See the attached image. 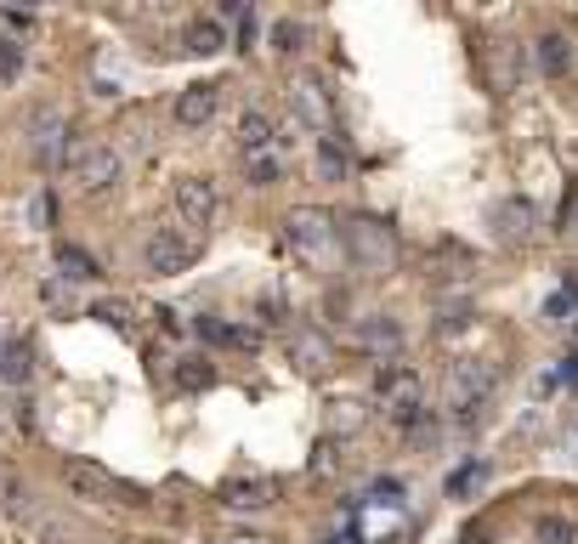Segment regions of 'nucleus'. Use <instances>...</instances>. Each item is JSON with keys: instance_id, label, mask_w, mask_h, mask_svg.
<instances>
[{"instance_id": "4468645a", "label": "nucleus", "mask_w": 578, "mask_h": 544, "mask_svg": "<svg viewBox=\"0 0 578 544\" xmlns=\"http://www.w3.org/2000/svg\"><path fill=\"white\" fill-rule=\"evenodd\" d=\"M272 499H279V483H272V476H256V483H227L222 488V505H233V510H267Z\"/></svg>"}, {"instance_id": "6ab92c4d", "label": "nucleus", "mask_w": 578, "mask_h": 544, "mask_svg": "<svg viewBox=\"0 0 578 544\" xmlns=\"http://www.w3.org/2000/svg\"><path fill=\"white\" fill-rule=\"evenodd\" d=\"M238 143H245V154H267V148H279V131H272V120L267 114H245L238 120Z\"/></svg>"}, {"instance_id": "412c9836", "label": "nucleus", "mask_w": 578, "mask_h": 544, "mask_svg": "<svg viewBox=\"0 0 578 544\" xmlns=\"http://www.w3.org/2000/svg\"><path fill=\"white\" fill-rule=\"evenodd\" d=\"M199 335L216 340V347H256L250 329H233V324H222V318H199Z\"/></svg>"}, {"instance_id": "c9c22d12", "label": "nucleus", "mask_w": 578, "mask_h": 544, "mask_svg": "<svg viewBox=\"0 0 578 544\" xmlns=\"http://www.w3.org/2000/svg\"><path fill=\"white\" fill-rule=\"evenodd\" d=\"M329 544H358V539H352V533H347V539H329Z\"/></svg>"}, {"instance_id": "aec40b11", "label": "nucleus", "mask_w": 578, "mask_h": 544, "mask_svg": "<svg viewBox=\"0 0 578 544\" xmlns=\"http://www.w3.org/2000/svg\"><path fill=\"white\" fill-rule=\"evenodd\" d=\"M57 267H63V279H75V284H91L102 279V267L80 250V245H57Z\"/></svg>"}, {"instance_id": "c756f323", "label": "nucleus", "mask_w": 578, "mask_h": 544, "mask_svg": "<svg viewBox=\"0 0 578 544\" xmlns=\"http://www.w3.org/2000/svg\"><path fill=\"white\" fill-rule=\"evenodd\" d=\"M97 318L109 324V329H131V306H125V301H102V306H97Z\"/></svg>"}, {"instance_id": "7ed1b4c3", "label": "nucleus", "mask_w": 578, "mask_h": 544, "mask_svg": "<svg viewBox=\"0 0 578 544\" xmlns=\"http://www.w3.org/2000/svg\"><path fill=\"white\" fill-rule=\"evenodd\" d=\"M488 392H494V363L465 358V363L449 369V408L454 415L476 420V408H488Z\"/></svg>"}, {"instance_id": "c85d7f7f", "label": "nucleus", "mask_w": 578, "mask_h": 544, "mask_svg": "<svg viewBox=\"0 0 578 544\" xmlns=\"http://www.w3.org/2000/svg\"><path fill=\"white\" fill-rule=\"evenodd\" d=\"M295 46H301V23L279 18V23H272V52H295Z\"/></svg>"}, {"instance_id": "473e14b6", "label": "nucleus", "mask_w": 578, "mask_h": 544, "mask_svg": "<svg viewBox=\"0 0 578 544\" xmlns=\"http://www.w3.org/2000/svg\"><path fill=\"white\" fill-rule=\"evenodd\" d=\"M7 23H12L18 34H29V29H34V18H29V12H7Z\"/></svg>"}, {"instance_id": "f257e3e1", "label": "nucleus", "mask_w": 578, "mask_h": 544, "mask_svg": "<svg viewBox=\"0 0 578 544\" xmlns=\"http://www.w3.org/2000/svg\"><path fill=\"white\" fill-rule=\"evenodd\" d=\"M340 238H347V256H352L363 272H374V279H386V272L403 261L397 227H392L386 216H369V211H358V216H347V222H340Z\"/></svg>"}, {"instance_id": "7c9ffc66", "label": "nucleus", "mask_w": 578, "mask_h": 544, "mask_svg": "<svg viewBox=\"0 0 578 544\" xmlns=\"http://www.w3.org/2000/svg\"><path fill=\"white\" fill-rule=\"evenodd\" d=\"M483 476H488L483 465H465V471H454V476H449V494H471L476 483H483Z\"/></svg>"}, {"instance_id": "f8f14e48", "label": "nucleus", "mask_w": 578, "mask_h": 544, "mask_svg": "<svg viewBox=\"0 0 578 544\" xmlns=\"http://www.w3.org/2000/svg\"><path fill=\"white\" fill-rule=\"evenodd\" d=\"M533 63H539V75L544 80H567L573 75V68H578V57H573V41H567V34H539V41H533Z\"/></svg>"}, {"instance_id": "423d86ee", "label": "nucleus", "mask_w": 578, "mask_h": 544, "mask_svg": "<svg viewBox=\"0 0 578 544\" xmlns=\"http://www.w3.org/2000/svg\"><path fill=\"white\" fill-rule=\"evenodd\" d=\"M63 483L75 488L80 499H91V505H114L125 494V483H114V471H102L97 460H68L63 465Z\"/></svg>"}, {"instance_id": "39448f33", "label": "nucleus", "mask_w": 578, "mask_h": 544, "mask_svg": "<svg viewBox=\"0 0 578 544\" xmlns=\"http://www.w3.org/2000/svg\"><path fill=\"white\" fill-rule=\"evenodd\" d=\"M23 136H29V148H34V159H41V165H57L68 154V120L57 109H34L29 125H23Z\"/></svg>"}, {"instance_id": "2eb2a0df", "label": "nucleus", "mask_w": 578, "mask_h": 544, "mask_svg": "<svg viewBox=\"0 0 578 544\" xmlns=\"http://www.w3.org/2000/svg\"><path fill=\"white\" fill-rule=\"evenodd\" d=\"M290 358L306 369V374H324L329 363H335V352H329V340L318 335V329H295V340H290Z\"/></svg>"}, {"instance_id": "dca6fc26", "label": "nucleus", "mask_w": 578, "mask_h": 544, "mask_svg": "<svg viewBox=\"0 0 578 544\" xmlns=\"http://www.w3.org/2000/svg\"><path fill=\"white\" fill-rule=\"evenodd\" d=\"M216 102H222L216 86H188V91L177 97V120H182V125H211V120H216Z\"/></svg>"}, {"instance_id": "6e6552de", "label": "nucleus", "mask_w": 578, "mask_h": 544, "mask_svg": "<svg viewBox=\"0 0 578 544\" xmlns=\"http://www.w3.org/2000/svg\"><path fill=\"white\" fill-rule=\"evenodd\" d=\"M75 182H80V193H109V188L120 182V154H114V148H86V154H75Z\"/></svg>"}, {"instance_id": "72a5a7b5", "label": "nucleus", "mask_w": 578, "mask_h": 544, "mask_svg": "<svg viewBox=\"0 0 578 544\" xmlns=\"http://www.w3.org/2000/svg\"><path fill=\"white\" fill-rule=\"evenodd\" d=\"M465 544H488V533L483 528H465Z\"/></svg>"}, {"instance_id": "4be33fe9", "label": "nucleus", "mask_w": 578, "mask_h": 544, "mask_svg": "<svg viewBox=\"0 0 578 544\" xmlns=\"http://www.w3.org/2000/svg\"><path fill=\"white\" fill-rule=\"evenodd\" d=\"M340 170H347V148H340V136H318V177L340 182Z\"/></svg>"}, {"instance_id": "0eeeda50", "label": "nucleus", "mask_w": 578, "mask_h": 544, "mask_svg": "<svg viewBox=\"0 0 578 544\" xmlns=\"http://www.w3.org/2000/svg\"><path fill=\"white\" fill-rule=\"evenodd\" d=\"M290 109H295V120H301V125H313V131H324V136H329L335 109H329V91H324V80H313V75H295V80H290Z\"/></svg>"}, {"instance_id": "b1692460", "label": "nucleus", "mask_w": 578, "mask_h": 544, "mask_svg": "<svg viewBox=\"0 0 578 544\" xmlns=\"http://www.w3.org/2000/svg\"><path fill=\"white\" fill-rule=\"evenodd\" d=\"M533 544H578V528L567 517H539L533 522Z\"/></svg>"}, {"instance_id": "2f4dec72", "label": "nucleus", "mask_w": 578, "mask_h": 544, "mask_svg": "<svg viewBox=\"0 0 578 544\" xmlns=\"http://www.w3.org/2000/svg\"><path fill=\"white\" fill-rule=\"evenodd\" d=\"M29 216H34V227H52V216H57V204H52V193H34V204H29Z\"/></svg>"}, {"instance_id": "ddd939ff", "label": "nucleus", "mask_w": 578, "mask_h": 544, "mask_svg": "<svg viewBox=\"0 0 578 544\" xmlns=\"http://www.w3.org/2000/svg\"><path fill=\"white\" fill-rule=\"evenodd\" d=\"M533 222H539V211H533L528 199H499L494 204V233L505 238V245H528Z\"/></svg>"}, {"instance_id": "9d476101", "label": "nucleus", "mask_w": 578, "mask_h": 544, "mask_svg": "<svg viewBox=\"0 0 578 544\" xmlns=\"http://www.w3.org/2000/svg\"><path fill=\"white\" fill-rule=\"evenodd\" d=\"M352 340H358L363 352H374V358H397V352H403V329H397V318H386V313L358 318V324H352Z\"/></svg>"}, {"instance_id": "9b49d317", "label": "nucleus", "mask_w": 578, "mask_h": 544, "mask_svg": "<svg viewBox=\"0 0 578 544\" xmlns=\"http://www.w3.org/2000/svg\"><path fill=\"white\" fill-rule=\"evenodd\" d=\"M7 499H12V517L34 533V544H68V533L46 517L41 505H34V494H29V488H7Z\"/></svg>"}, {"instance_id": "cd10ccee", "label": "nucleus", "mask_w": 578, "mask_h": 544, "mask_svg": "<svg viewBox=\"0 0 578 544\" xmlns=\"http://www.w3.org/2000/svg\"><path fill=\"white\" fill-rule=\"evenodd\" d=\"M0 374H7L12 386L29 381V347H7V358H0Z\"/></svg>"}, {"instance_id": "f03ea898", "label": "nucleus", "mask_w": 578, "mask_h": 544, "mask_svg": "<svg viewBox=\"0 0 578 544\" xmlns=\"http://www.w3.org/2000/svg\"><path fill=\"white\" fill-rule=\"evenodd\" d=\"M284 233H290L295 256L324 261V256H329V245L340 238V222H335L329 211H318V204H301V211H290V216H284Z\"/></svg>"}, {"instance_id": "bb28decb", "label": "nucleus", "mask_w": 578, "mask_h": 544, "mask_svg": "<svg viewBox=\"0 0 578 544\" xmlns=\"http://www.w3.org/2000/svg\"><path fill=\"white\" fill-rule=\"evenodd\" d=\"M358 426H363V403H335V415H329V431L352 437Z\"/></svg>"}, {"instance_id": "f3484780", "label": "nucleus", "mask_w": 578, "mask_h": 544, "mask_svg": "<svg viewBox=\"0 0 578 544\" xmlns=\"http://www.w3.org/2000/svg\"><path fill=\"white\" fill-rule=\"evenodd\" d=\"M494 91H517V80H522V46L517 41H494Z\"/></svg>"}, {"instance_id": "5701e85b", "label": "nucleus", "mask_w": 578, "mask_h": 544, "mask_svg": "<svg viewBox=\"0 0 578 544\" xmlns=\"http://www.w3.org/2000/svg\"><path fill=\"white\" fill-rule=\"evenodd\" d=\"M245 170H250V182H256V188H272V182L284 177V159L272 154V148H267V154H245Z\"/></svg>"}, {"instance_id": "393cba45", "label": "nucleus", "mask_w": 578, "mask_h": 544, "mask_svg": "<svg viewBox=\"0 0 578 544\" xmlns=\"http://www.w3.org/2000/svg\"><path fill=\"white\" fill-rule=\"evenodd\" d=\"M177 381H182L188 392H199V386L216 381V369H211V358H177Z\"/></svg>"}, {"instance_id": "1a4fd4ad", "label": "nucleus", "mask_w": 578, "mask_h": 544, "mask_svg": "<svg viewBox=\"0 0 578 544\" xmlns=\"http://www.w3.org/2000/svg\"><path fill=\"white\" fill-rule=\"evenodd\" d=\"M177 211L188 227H211L216 222V182L211 177H182L177 182Z\"/></svg>"}, {"instance_id": "a211bd4d", "label": "nucleus", "mask_w": 578, "mask_h": 544, "mask_svg": "<svg viewBox=\"0 0 578 544\" xmlns=\"http://www.w3.org/2000/svg\"><path fill=\"white\" fill-rule=\"evenodd\" d=\"M182 41H188V52H193V57H216V52L227 46V34H222V23H216V18H193Z\"/></svg>"}, {"instance_id": "f704fd0d", "label": "nucleus", "mask_w": 578, "mask_h": 544, "mask_svg": "<svg viewBox=\"0 0 578 544\" xmlns=\"http://www.w3.org/2000/svg\"><path fill=\"white\" fill-rule=\"evenodd\" d=\"M562 374H567V381H573V386H578V352H573V358H567V369H562Z\"/></svg>"}, {"instance_id": "20e7f679", "label": "nucleus", "mask_w": 578, "mask_h": 544, "mask_svg": "<svg viewBox=\"0 0 578 544\" xmlns=\"http://www.w3.org/2000/svg\"><path fill=\"white\" fill-rule=\"evenodd\" d=\"M143 261H148V272H154V279H177V272H188V267L199 261V238L159 227V233L148 238V245H143Z\"/></svg>"}, {"instance_id": "a878e982", "label": "nucleus", "mask_w": 578, "mask_h": 544, "mask_svg": "<svg viewBox=\"0 0 578 544\" xmlns=\"http://www.w3.org/2000/svg\"><path fill=\"white\" fill-rule=\"evenodd\" d=\"M23 75V41L0 34V80H18Z\"/></svg>"}]
</instances>
